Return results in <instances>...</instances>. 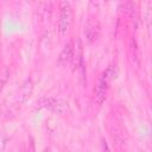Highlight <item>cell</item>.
I'll list each match as a JSON object with an SVG mask.
<instances>
[{
    "instance_id": "obj_3",
    "label": "cell",
    "mask_w": 152,
    "mask_h": 152,
    "mask_svg": "<svg viewBox=\"0 0 152 152\" xmlns=\"http://www.w3.org/2000/svg\"><path fill=\"white\" fill-rule=\"evenodd\" d=\"M108 82H109V70L104 71L101 74L99 82H97V87L95 90V101L101 104L106 97V91L108 88Z\"/></svg>"
},
{
    "instance_id": "obj_5",
    "label": "cell",
    "mask_w": 152,
    "mask_h": 152,
    "mask_svg": "<svg viewBox=\"0 0 152 152\" xmlns=\"http://www.w3.org/2000/svg\"><path fill=\"white\" fill-rule=\"evenodd\" d=\"M72 55H74V45H72V42H69V43H66V45L64 46L63 51L61 52L59 61L62 63L66 64L72 59Z\"/></svg>"
},
{
    "instance_id": "obj_2",
    "label": "cell",
    "mask_w": 152,
    "mask_h": 152,
    "mask_svg": "<svg viewBox=\"0 0 152 152\" xmlns=\"http://www.w3.org/2000/svg\"><path fill=\"white\" fill-rule=\"evenodd\" d=\"M72 20V12L68 2H62L61 5V14H59V23H58V28L61 33L66 32L69 28L70 24Z\"/></svg>"
},
{
    "instance_id": "obj_4",
    "label": "cell",
    "mask_w": 152,
    "mask_h": 152,
    "mask_svg": "<svg viewBox=\"0 0 152 152\" xmlns=\"http://www.w3.org/2000/svg\"><path fill=\"white\" fill-rule=\"evenodd\" d=\"M84 34H86L88 42H90V43H93L97 39V37L100 34V25L95 19L88 20L86 28H84Z\"/></svg>"
},
{
    "instance_id": "obj_6",
    "label": "cell",
    "mask_w": 152,
    "mask_h": 152,
    "mask_svg": "<svg viewBox=\"0 0 152 152\" xmlns=\"http://www.w3.org/2000/svg\"><path fill=\"white\" fill-rule=\"evenodd\" d=\"M30 82V81H28ZM28 82H26V84H25V87L23 88V91H21V96H23V101H25L28 96H30V94H31V90H32V83L28 86Z\"/></svg>"
},
{
    "instance_id": "obj_1",
    "label": "cell",
    "mask_w": 152,
    "mask_h": 152,
    "mask_svg": "<svg viewBox=\"0 0 152 152\" xmlns=\"http://www.w3.org/2000/svg\"><path fill=\"white\" fill-rule=\"evenodd\" d=\"M37 104L39 107L49 108L50 110H52L57 114H64L68 110V106L65 102L57 100V99H53V97H43L37 102Z\"/></svg>"
}]
</instances>
